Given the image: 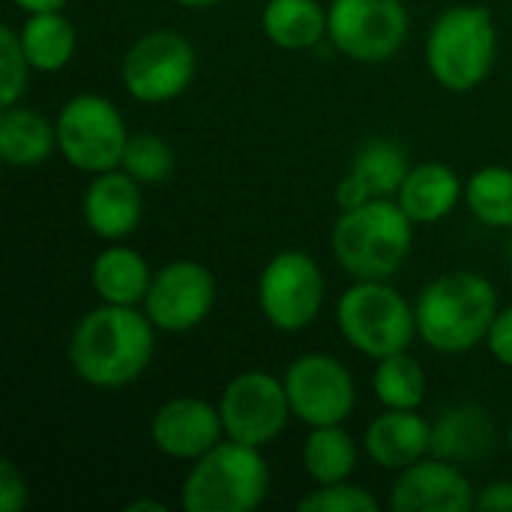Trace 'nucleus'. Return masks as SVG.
<instances>
[{
  "mask_svg": "<svg viewBox=\"0 0 512 512\" xmlns=\"http://www.w3.org/2000/svg\"><path fill=\"white\" fill-rule=\"evenodd\" d=\"M156 351V327L138 306L102 303L81 315L69 336L72 372L99 390H120L138 381Z\"/></svg>",
  "mask_w": 512,
  "mask_h": 512,
  "instance_id": "1",
  "label": "nucleus"
},
{
  "mask_svg": "<svg viewBox=\"0 0 512 512\" xmlns=\"http://www.w3.org/2000/svg\"><path fill=\"white\" fill-rule=\"evenodd\" d=\"M417 336L438 354H468L489 339L501 312L495 285L474 270H450L423 285L414 303Z\"/></svg>",
  "mask_w": 512,
  "mask_h": 512,
  "instance_id": "2",
  "label": "nucleus"
},
{
  "mask_svg": "<svg viewBox=\"0 0 512 512\" xmlns=\"http://www.w3.org/2000/svg\"><path fill=\"white\" fill-rule=\"evenodd\" d=\"M330 246L351 279H393L414 249V222L396 198H372L336 219Z\"/></svg>",
  "mask_w": 512,
  "mask_h": 512,
  "instance_id": "3",
  "label": "nucleus"
},
{
  "mask_svg": "<svg viewBox=\"0 0 512 512\" xmlns=\"http://www.w3.org/2000/svg\"><path fill=\"white\" fill-rule=\"evenodd\" d=\"M498 27L495 15L480 3L444 9L426 36V66L450 93L477 90L495 69Z\"/></svg>",
  "mask_w": 512,
  "mask_h": 512,
  "instance_id": "4",
  "label": "nucleus"
},
{
  "mask_svg": "<svg viewBox=\"0 0 512 512\" xmlns=\"http://www.w3.org/2000/svg\"><path fill=\"white\" fill-rule=\"evenodd\" d=\"M270 468L258 447L219 441L192 462L180 486L183 512H252L267 501Z\"/></svg>",
  "mask_w": 512,
  "mask_h": 512,
  "instance_id": "5",
  "label": "nucleus"
},
{
  "mask_svg": "<svg viewBox=\"0 0 512 512\" xmlns=\"http://www.w3.org/2000/svg\"><path fill=\"white\" fill-rule=\"evenodd\" d=\"M336 327L354 351L378 363L411 348L417 312L390 279H354L336 303Z\"/></svg>",
  "mask_w": 512,
  "mask_h": 512,
  "instance_id": "6",
  "label": "nucleus"
},
{
  "mask_svg": "<svg viewBox=\"0 0 512 512\" xmlns=\"http://www.w3.org/2000/svg\"><path fill=\"white\" fill-rule=\"evenodd\" d=\"M57 153L84 174H102L123 165L129 129L120 108L99 93H78L63 102L57 120Z\"/></svg>",
  "mask_w": 512,
  "mask_h": 512,
  "instance_id": "7",
  "label": "nucleus"
},
{
  "mask_svg": "<svg viewBox=\"0 0 512 512\" xmlns=\"http://www.w3.org/2000/svg\"><path fill=\"white\" fill-rule=\"evenodd\" d=\"M195 72V45L168 27H156L138 36L120 60V81L126 93L141 105H165L183 96L192 87Z\"/></svg>",
  "mask_w": 512,
  "mask_h": 512,
  "instance_id": "8",
  "label": "nucleus"
},
{
  "mask_svg": "<svg viewBox=\"0 0 512 512\" xmlns=\"http://www.w3.org/2000/svg\"><path fill=\"white\" fill-rule=\"evenodd\" d=\"M324 297L327 279L321 264L300 249L276 252L258 276V309L279 333L309 330L324 309Z\"/></svg>",
  "mask_w": 512,
  "mask_h": 512,
  "instance_id": "9",
  "label": "nucleus"
},
{
  "mask_svg": "<svg viewBox=\"0 0 512 512\" xmlns=\"http://www.w3.org/2000/svg\"><path fill=\"white\" fill-rule=\"evenodd\" d=\"M411 33L405 0H330L327 39L357 63L396 57Z\"/></svg>",
  "mask_w": 512,
  "mask_h": 512,
  "instance_id": "10",
  "label": "nucleus"
},
{
  "mask_svg": "<svg viewBox=\"0 0 512 512\" xmlns=\"http://www.w3.org/2000/svg\"><path fill=\"white\" fill-rule=\"evenodd\" d=\"M294 420L309 429L345 426L357 405V384L348 366L330 354H300L282 375Z\"/></svg>",
  "mask_w": 512,
  "mask_h": 512,
  "instance_id": "11",
  "label": "nucleus"
},
{
  "mask_svg": "<svg viewBox=\"0 0 512 512\" xmlns=\"http://www.w3.org/2000/svg\"><path fill=\"white\" fill-rule=\"evenodd\" d=\"M219 414L228 441L258 450L273 444L294 417L282 378L261 369L240 372L225 384L219 396Z\"/></svg>",
  "mask_w": 512,
  "mask_h": 512,
  "instance_id": "12",
  "label": "nucleus"
},
{
  "mask_svg": "<svg viewBox=\"0 0 512 512\" xmlns=\"http://www.w3.org/2000/svg\"><path fill=\"white\" fill-rule=\"evenodd\" d=\"M144 312L162 333H189L207 321L216 306L213 273L189 258L168 261L153 273L150 291L144 297Z\"/></svg>",
  "mask_w": 512,
  "mask_h": 512,
  "instance_id": "13",
  "label": "nucleus"
},
{
  "mask_svg": "<svg viewBox=\"0 0 512 512\" xmlns=\"http://www.w3.org/2000/svg\"><path fill=\"white\" fill-rule=\"evenodd\" d=\"M390 507L396 512H468L477 507V492L462 465L426 456L396 474Z\"/></svg>",
  "mask_w": 512,
  "mask_h": 512,
  "instance_id": "14",
  "label": "nucleus"
},
{
  "mask_svg": "<svg viewBox=\"0 0 512 512\" xmlns=\"http://www.w3.org/2000/svg\"><path fill=\"white\" fill-rule=\"evenodd\" d=\"M153 447L177 462H195L225 441L219 405L198 396H177L156 408L150 420Z\"/></svg>",
  "mask_w": 512,
  "mask_h": 512,
  "instance_id": "15",
  "label": "nucleus"
},
{
  "mask_svg": "<svg viewBox=\"0 0 512 512\" xmlns=\"http://www.w3.org/2000/svg\"><path fill=\"white\" fill-rule=\"evenodd\" d=\"M81 216L90 234H96L99 240H126L144 219L141 183L123 168L93 174L81 198Z\"/></svg>",
  "mask_w": 512,
  "mask_h": 512,
  "instance_id": "16",
  "label": "nucleus"
},
{
  "mask_svg": "<svg viewBox=\"0 0 512 512\" xmlns=\"http://www.w3.org/2000/svg\"><path fill=\"white\" fill-rule=\"evenodd\" d=\"M366 456L384 471H405L408 465L432 456V423L420 411H390L378 414L363 435Z\"/></svg>",
  "mask_w": 512,
  "mask_h": 512,
  "instance_id": "17",
  "label": "nucleus"
},
{
  "mask_svg": "<svg viewBox=\"0 0 512 512\" xmlns=\"http://www.w3.org/2000/svg\"><path fill=\"white\" fill-rule=\"evenodd\" d=\"M495 441V420L480 405H450L432 420V456L438 459L477 465L492 456Z\"/></svg>",
  "mask_w": 512,
  "mask_h": 512,
  "instance_id": "18",
  "label": "nucleus"
},
{
  "mask_svg": "<svg viewBox=\"0 0 512 512\" xmlns=\"http://www.w3.org/2000/svg\"><path fill=\"white\" fill-rule=\"evenodd\" d=\"M465 198L459 174L444 162H420L405 177L396 201L414 225H435L447 219Z\"/></svg>",
  "mask_w": 512,
  "mask_h": 512,
  "instance_id": "19",
  "label": "nucleus"
},
{
  "mask_svg": "<svg viewBox=\"0 0 512 512\" xmlns=\"http://www.w3.org/2000/svg\"><path fill=\"white\" fill-rule=\"evenodd\" d=\"M153 282L147 258L123 243H111L93 258L90 285L102 303L114 306H141Z\"/></svg>",
  "mask_w": 512,
  "mask_h": 512,
  "instance_id": "20",
  "label": "nucleus"
},
{
  "mask_svg": "<svg viewBox=\"0 0 512 512\" xmlns=\"http://www.w3.org/2000/svg\"><path fill=\"white\" fill-rule=\"evenodd\" d=\"M57 150V126L45 114L6 105L0 108V159L12 168L42 165Z\"/></svg>",
  "mask_w": 512,
  "mask_h": 512,
  "instance_id": "21",
  "label": "nucleus"
},
{
  "mask_svg": "<svg viewBox=\"0 0 512 512\" xmlns=\"http://www.w3.org/2000/svg\"><path fill=\"white\" fill-rule=\"evenodd\" d=\"M261 30L282 51H306L327 36V9L318 0H267Z\"/></svg>",
  "mask_w": 512,
  "mask_h": 512,
  "instance_id": "22",
  "label": "nucleus"
},
{
  "mask_svg": "<svg viewBox=\"0 0 512 512\" xmlns=\"http://www.w3.org/2000/svg\"><path fill=\"white\" fill-rule=\"evenodd\" d=\"M18 36H21L24 54L36 72H48V75L60 72L75 57L78 33H75V24L63 15V9L30 12L24 18V24L18 27Z\"/></svg>",
  "mask_w": 512,
  "mask_h": 512,
  "instance_id": "23",
  "label": "nucleus"
},
{
  "mask_svg": "<svg viewBox=\"0 0 512 512\" xmlns=\"http://www.w3.org/2000/svg\"><path fill=\"white\" fill-rule=\"evenodd\" d=\"M357 459H360L357 441L345 432V426L309 429L303 441V471L315 486L348 480L357 468Z\"/></svg>",
  "mask_w": 512,
  "mask_h": 512,
  "instance_id": "24",
  "label": "nucleus"
},
{
  "mask_svg": "<svg viewBox=\"0 0 512 512\" xmlns=\"http://www.w3.org/2000/svg\"><path fill=\"white\" fill-rule=\"evenodd\" d=\"M426 390H429L426 369L408 351L378 360V366L372 372V393L381 408L420 411V405L426 402Z\"/></svg>",
  "mask_w": 512,
  "mask_h": 512,
  "instance_id": "25",
  "label": "nucleus"
},
{
  "mask_svg": "<svg viewBox=\"0 0 512 512\" xmlns=\"http://www.w3.org/2000/svg\"><path fill=\"white\" fill-rule=\"evenodd\" d=\"M411 168L408 150L396 138H369L351 162V174H357L375 198H396Z\"/></svg>",
  "mask_w": 512,
  "mask_h": 512,
  "instance_id": "26",
  "label": "nucleus"
},
{
  "mask_svg": "<svg viewBox=\"0 0 512 512\" xmlns=\"http://www.w3.org/2000/svg\"><path fill=\"white\" fill-rule=\"evenodd\" d=\"M465 204L480 225L512 231V168H477L465 183Z\"/></svg>",
  "mask_w": 512,
  "mask_h": 512,
  "instance_id": "27",
  "label": "nucleus"
},
{
  "mask_svg": "<svg viewBox=\"0 0 512 512\" xmlns=\"http://www.w3.org/2000/svg\"><path fill=\"white\" fill-rule=\"evenodd\" d=\"M120 168L126 174H132L141 186H156L171 177L174 150L165 138H159L153 132H135V135H129Z\"/></svg>",
  "mask_w": 512,
  "mask_h": 512,
  "instance_id": "28",
  "label": "nucleus"
},
{
  "mask_svg": "<svg viewBox=\"0 0 512 512\" xmlns=\"http://www.w3.org/2000/svg\"><path fill=\"white\" fill-rule=\"evenodd\" d=\"M30 60L24 54L21 36L12 24L0 27V108L18 105V99L27 90L30 78Z\"/></svg>",
  "mask_w": 512,
  "mask_h": 512,
  "instance_id": "29",
  "label": "nucleus"
},
{
  "mask_svg": "<svg viewBox=\"0 0 512 512\" xmlns=\"http://www.w3.org/2000/svg\"><path fill=\"white\" fill-rule=\"evenodd\" d=\"M378 498L357 483H327L300 498V512H378Z\"/></svg>",
  "mask_w": 512,
  "mask_h": 512,
  "instance_id": "30",
  "label": "nucleus"
},
{
  "mask_svg": "<svg viewBox=\"0 0 512 512\" xmlns=\"http://www.w3.org/2000/svg\"><path fill=\"white\" fill-rule=\"evenodd\" d=\"M27 480L12 459H0V512H21L27 507Z\"/></svg>",
  "mask_w": 512,
  "mask_h": 512,
  "instance_id": "31",
  "label": "nucleus"
},
{
  "mask_svg": "<svg viewBox=\"0 0 512 512\" xmlns=\"http://www.w3.org/2000/svg\"><path fill=\"white\" fill-rule=\"evenodd\" d=\"M486 348H489V354H492L501 366L512 369V306L498 312V318H495V324H492V330H489Z\"/></svg>",
  "mask_w": 512,
  "mask_h": 512,
  "instance_id": "32",
  "label": "nucleus"
},
{
  "mask_svg": "<svg viewBox=\"0 0 512 512\" xmlns=\"http://www.w3.org/2000/svg\"><path fill=\"white\" fill-rule=\"evenodd\" d=\"M375 195L369 192V186L357 177V174H345L342 180H339V186H336V204H339V210L345 213V210H357V207H363V204H369Z\"/></svg>",
  "mask_w": 512,
  "mask_h": 512,
  "instance_id": "33",
  "label": "nucleus"
},
{
  "mask_svg": "<svg viewBox=\"0 0 512 512\" xmlns=\"http://www.w3.org/2000/svg\"><path fill=\"white\" fill-rule=\"evenodd\" d=\"M477 510L512 512V480H495L477 492Z\"/></svg>",
  "mask_w": 512,
  "mask_h": 512,
  "instance_id": "34",
  "label": "nucleus"
},
{
  "mask_svg": "<svg viewBox=\"0 0 512 512\" xmlns=\"http://www.w3.org/2000/svg\"><path fill=\"white\" fill-rule=\"evenodd\" d=\"M12 3L30 15V12H57V9H63L69 0H12Z\"/></svg>",
  "mask_w": 512,
  "mask_h": 512,
  "instance_id": "35",
  "label": "nucleus"
},
{
  "mask_svg": "<svg viewBox=\"0 0 512 512\" xmlns=\"http://www.w3.org/2000/svg\"><path fill=\"white\" fill-rule=\"evenodd\" d=\"M165 512V504L162 501H153V498H138L132 504H126V512Z\"/></svg>",
  "mask_w": 512,
  "mask_h": 512,
  "instance_id": "36",
  "label": "nucleus"
},
{
  "mask_svg": "<svg viewBox=\"0 0 512 512\" xmlns=\"http://www.w3.org/2000/svg\"><path fill=\"white\" fill-rule=\"evenodd\" d=\"M174 3H180L186 9H213V6H219L225 0H174Z\"/></svg>",
  "mask_w": 512,
  "mask_h": 512,
  "instance_id": "37",
  "label": "nucleus"
},
{
  "mask_svg": "<svg viewBox=\"0 0 512 512\" xmlns=\"http://www.w3.org/2000/svg\"><path fill=\"white\" fill-rule=\"evenodd\" d=\"M507 447L512 450V420H510V426H507Z\"/></svg>",
  "mask_w": 512,
  "mask_h": 512,
  "instance_id": "38",
  "label": "nucleus"
},
{
  "mask_svg": "<svg viewBox=\"0 0 512 512\" xmlns=\"http://www.w3.org/2000/svg\"><path fill=\"white\" fill-rule=\"evenodd\" d=\"M507 255H510V267H512V237H510V249H507Z\"/></svg>",
  "mask_w": 512,
  "mask_h": 512,
  "instance_id": "39",
  "label": "nucleus"
}]
</instances>
